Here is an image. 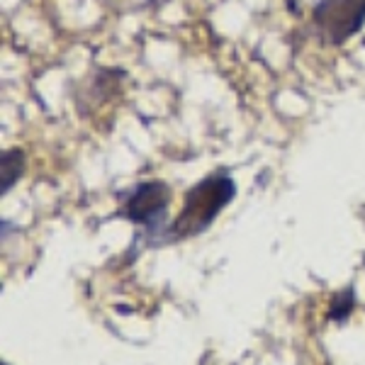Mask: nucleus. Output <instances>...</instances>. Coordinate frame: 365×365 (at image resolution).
Here are the masks:
<instances>
[{
    "mask_svg": "<svg viewBox=\"0 0 365 365\" xmlns=\"http://www.w3.org/2000/svg\"><path fill=\"white\" fill-rule=\"evenodd\" d=\"M0 365H8V363H5V361H3V363H0Z\"/></svg>",
    "mask_w": 365,
    "mask_h": 365,
    "instance_id": "423d86ee",
    "label": "nucleus"
},
{
    "mask_svg": "<svg viewBox=\"0 0 365 365\" xmlns=\"http://www.w3.org/2000/svg\"><path fill=\"white\" fill-rule=\"evenodd\" d=\"M356 304H358V299H356V292H353V287H344V290L334 292L331 302H329L327 319L329 322H336V324H344L353 314Z\"/></svg>",
    "mask_w": 365,
    "mask_h": 365,
    "instance_id": "39448f33",
    "label": "nucleus"
},
{
    "mask_svg": "<svg viewBox=\"0 0 365 365\" xmlns=\"http://www.w3.org/2000/svg\"><path fill=\"white\" fill-rule=\"evenodd\" d=\"M27 156L22 149H5L0 156V195H8L15 182L25 175Z\"/></svg>",
    "mask_w": 365,
    "mask_h": 365,
    "instance_id": "20e7f679",
    "label": "nucleus"
},
{
    "mask_svg": "<svg viewBox=\"0 0 365 365\" xmlns=\"http://www.w3.org/2000/svg\"><path fill=\"white\" fill-rule=\"evenodd\" d=\"M170 205V187L163 180H146L139 182L127 195L125 205L120 210V217H125L132 225L146 229V244L158 246L166 241V215Z\"/></svg>",
    "mask_w": 365,
    "mask_h": 365,
    "instance_id": "f03ea898",
    "label": "nucleus"
},
{
    "mask_svg": "<svg viewBox=\"0 0 365 365\" xmlns=\"http://www.w3.org/2000/svg\"><path fill=\"white\" fill-rule=\"evenodd\" d=\"M312 22L327 44H344L365 25V0H322L312 10Z\"/></svg>",
    "mask_w": 365,
    "mask_h": 365,
    "instance_id": "7ed1b4c3",
    "label": "nucleus"
},
{
    "mask_svg": "<svg viewBox=\"0 0 365 365\" xmlns=\"http://www.w3.org/2000/svg\"><path fill=\"white\" fill-rule=\"evenodd\" d=\"M237 197V182L225 170L205 175L182 197V207L166 229L163 244H175L182 239H192L212 227L220 212L229 207Z\"/></svg>",
    "mask_w": 365,
    "mask_h": 365,
    "instance_id": "f257e3e1",
    "label": "nucleus"
}]
</instances>
